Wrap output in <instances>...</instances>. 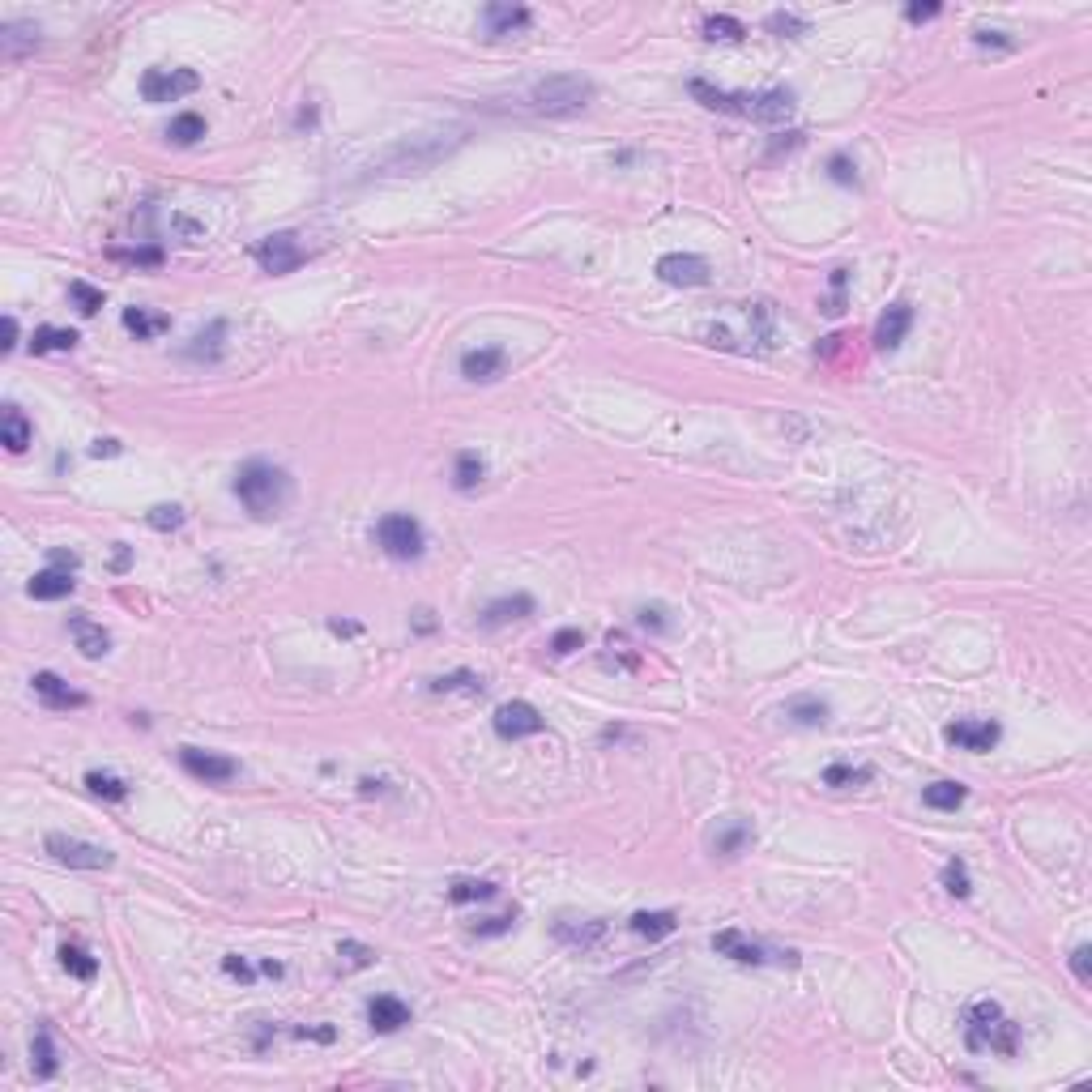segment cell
I'll return each mask as SVG.
<instances>
[{"label": "cell", "mask_w": 1092, "mask_h": 1092, "mask_svg": "<svg viewBox=\"0 0 1092 1092\" xmlns=\"http://www.w3.org/2000/svg\"><path fill=\"white\" fill-rule=\"evenodd\" d=\"M231 491H235V500H240L252 517L269 521V517H278V512L290 504V474L282 470V465H273V461L252 457V461H243L240 470H235Z\"/></svg>", "instance_id": "6da1fadb"}, {"label": "cell", "mask_w": 1092, "mask_h": 1092, "mask_svg": "<svg viewBox=\"0 0 1092 1092\" xmlns=\"http://www.w3.org/2000/svg\"><path fill=\"white\" fill-rule=\"evenodd\" d=\"M964 1046H969L973 1054L994 1050V1054L1011 1058L1020 1050V1024L1003 1016L999 1003L981 999V1003H973L969 1016H964Z\"/></svg>", "instance_id": "7a4b0ae2"}, {"label": "cell", "mask_w": 1092, "mask_h": 1092, "mask_svg": "<svg viewBox=\"0 0 1092 1092\" xmlns=\"http://www.w3.org/2000/svg\"><path fill=\"white\" fill-rule=\"evenodd\" d=\"M465 141V129H448V133H418L410 141H398L389 154H380V176H414V171H427L440 154H448L453 146Z\"/></svg>", "instance_id": "3957f363"}, {"label": "cell", "mask_w": 1092, "mask_h": 1092, "mask_svg": "<svg viewBox=\"0 0 1092 1092\" xmlns=\"http://www.w3.org/2000/svg\"><path fill=\"white\" fill-rule=\"evenodd\" d=\"M593 82L581 73H555V77H542V82L529 90V102H534L538 116H551V120H564V116H581L585 107L593 102Z\"/></svg>", "instance_id": "277c9868"}, {"label": "cell", "mask_w": 1092, "mask_h": 1092, "mask_svg": "<svg viewBox=\"0 0 1092 1092\" xmlns=\"http://www.w3.org/2000/svg\"><path fill=\"white\" fill-rule=\"evenodd\" d=\"M376 546L389 559H398V564H410V559H423L427 534L410 512H384L376 521Z\"/></svg>", "instance_id": "5b68a950"}, {"label": "cell", "mask_w": 1092, "mask_h": 1092, "mask_svg": "<svg viewBox=\"0 0 1092 1092\" xmlns=\"http://www.w3.org/2000/svg\"><path fill=\"white\" fill-rule=\"evenodd\" d=\"M43 850L52 853L60 866H73V870H112L116 866L112 850H102V845H94V841H77V836H65V833H47Z\"/></svg>", "instance_id": "8992f818"}, {"label": "cell", "mask_w": 1092, "mask_h": 1092, "mask_svg": "<svg viewBox=\"0 0 1092 1092\" xmlns=\"http://www.w3.org/2000/svg\"><path fill=\"white\" fill-rule=\"evenodd\" d=\"M252 257H257V265L265 269V273H273V278H282V273H295L299 265L307 260V248L299 243L295 231H278V235H265V240L252 248Z\"/></svg>", "instance_id": "52a82bcc"}, {"label": "cell", "mask_w": 1092, "mask_h": 1092, "mask_svg": "<svg viewBox=\"0 0 1092 1092\" xmlns=\"http://www.w3.org/2000/svg\"><path fill=\"white\" fill-rule=\"evenodd\" d=\"M179 764H184L188 777L205 781V786H226V781L240 777V764L223 751H205V747H179Z\"/></svg>", "instance_id": "ba28073f"}, {"label": "cell", "mask_w": 1092, "mask_h": 1092, "mask_svg": "<svg viewBox=\"0 0 1092 1092\" xmlns=\"http://www.w3.org/2000/svg\"><path fill=\"white\" fill-rule=\"evenodd\" d=\"M201 86V77L193 69H146L141 73V99L146 102H176L184 94H193Z\"/></svg>", "instance_id": "9c48e42d"}, {"label": "cell", "mask_w": 1092, "mask_h": 1092, "mask_svg": "<svg viewBox=\"0 0 1092 1092\" xmlns=\"http://www.w3.org/2000/svg\"><path fill=\"white\" fill-rule=\"evenodd\" d=\"M542 725H546L542 713H538L529 700H508V704H500V709H495V734H500V739H508V742L534 739V734H542Z\"/></svg>", "instance_id": "30bf717a"}, {"label": "cell", "mask_w": 1092, "mask_h": 1092, "mask_svg": "<svg viewBox=\"0 0 1092 1092\" xmlns=\"http://www.w3.org/2000/svg\"><path fill=\"white\" fill-rule=\"evenodd\" d=\"M944 739L960 751H991L1003 739V725L991 722V717H960L944 730Z\"/></svg>", "instance_id": "8fae6325"}, {"label": "cell", "mask_w": 1092, "mask_h": 1092, "mask_svg": "<svg viewBox=\"0 0 1092 1092\" xmlns=\"http://www.w3.org/2000/svg\"><path fill=\"white\" fill-rule=\"evenodd\" d=\"M658 278L670 282V287H709V260L692 257V252H666L658 260Z\"/></svg>", "instance_id": "7c38bea8"}, {"label": "cell", "mask_w": 1092, "mask_h": 1092, "mask_svg": "<svg viewBox=\"0 0 1092 1092\" xmlns=\"http://www.w3.org/2000/svg\"><path fill=\"white\" fill-rule=\"evenodd\" d=\"M504 363H508V351H504V346H478V351L461 354V376L470 380V384H491V380L504 376Z\"/></svg>", "instance_id": "4fadbf2b"}, {"label": "cell", "mask_w": 1092, "mask_h": 1092, "mask_svg": "<svg viewBox=\"0 0 1092 1092\" xmlns=\"http://www.w3.org/2000/svg\"><path fill=\"white\" fill-rule=\"evenodd\" d=\"M794 116V94L781 90V86H772V90H759V94H747V120H759V124H781Z\"/></svg>", "instance_id": "5bb4252c"}, {"label": "cell", "mask_w": 1092, "mask_h": 1092, "mask_svg": "<svg viewBox=\"0 0 1092 1092\" xmlns=\"http://www.w3.org/2000/svg\"><path fill=\"white\" fill-rule=\"evenodd\" d=\"M909 329H913V307L900 299V304H888V312L880 316V324H875V346L880 351H900V342L909 337Z\"/></svg>", "instance_id": "9a60e30c"}, {"label": "cell", "mask_w": 1092, "mask_h": 1092, "mask_svg": "<svg viewBox=\"0 0 1092 1092\" xmlns=\"http://www.w3.org/2000/svg\"><path fill=\"white\" fill-rule=\"evenodd\" d=\"M367 1024L371 1033H401V1028L410 1024V1007L398 999V994H376V999L367 1003Z\"/></svg>", "instance_id": "2e32d148"}, {"label": "cell", "mask_w": 1092, "mask_h": 1092, "mask_svg": "<svg viewBox=\"0 0 1092 1092\" xmlns=\"http://www.w3.org/2000/svg\"><path fill=\"white\" fill-rule=\"evenodd\" d=\"M525 26H529V9H525V5L495 0V5H487V9H482V30H487V39H504V35H512V30H525Z\"/></svg>", "instance_id": "e0dca14e"}, {"label": "cell", "mask_w": 1092, "mask_h": 1092, "mask_svg": "<svg viewBox=\"0 0 1092 1092\" xmlns=\"http://www.w3.org/2000/svg\"><path fill=\"white\" fill-rule=\"evenodd\" d=\"M713 952L717 956H730L734 964H751V969L769 960V956H764V947H759L756 939H747L742 930H734V926H730V930H717V935H713Z\"/></svg>", "instance_id": "ac0fdd59"}, {"label": "cell", "mask_w": 1092, "mask_h": 1092, "mask_svg": "<svg viewBox=\"0 0 1092 1092\" xmlns=\"http://www.w3.org/2000/svg\"><path fill=\"white\" fill-rule=\"evenodd\" d=\"M30 687H35V695L47 704V709H82V704H86V695L73 692V687H69L60 675H52V670H39V675L30 679Z\"/></svg>", "instance_id": "d6986e66"}, {"label": "cell", "mask_w": 1092, "mask_h": 1092, "mask_svg": "<svg viewBox=\"0 0 1092 1092\" xmlns=\"http://www.w3.org/2000/svg\"><path fill=\"white\" fill-rule=\"evenodd\" d=\"M687 90H692V99L700 102V107H709V112H722V116H747V94L717 90V86H709L704 77L687 82Z\"/></svg>", "instance_id": "ffe728a7"}, {"label": "cell", "mask_w": 1092, "mask_h": 1092, "mask_svg": "<svg viewBox=\"0 0 1092 1092\" xmlns=\"http://www.w3.org/2000/svg\"><path fill=\"white\" fill-rule=\"evenodd\" d=\"M751 841H756V833H751V824H742V819H722V824L709 833V850H713L717 858H739Z\"/></svg>", "instance_id": "44dd1931"}, {"label": "cell", "mask_w": 1092, "mask_h": 1092, "mask_svg": "<svg viewBox=\"0 0 1092 1092\" xmlns=\"http://www.w3.org/2000/svg\"><path fill=\"white\" fill-rule=\"evenodd\" d=\"M69 636L77 640V648H82L86 658H102V653L112 648V636H107V628H102V623H94L90 615H69Z\"/></svg>", "instance_id": "7402d4cb"}, {"label": "cell", "mask_w": 1092, "mask_h": 1092, "mask_svg": "<svg viewBox=\"0 0 1092 1092\" xmlns=\"http://www.w3.org/2000/svg\"><path fill=\"white\" fill-rule=\"evenodd\" d=\"M555 939L564 947H576V952H589L606 939V922L602 917H589V922H555Z\"/></svg>", "instance_id": "603a6c76"}, {"label": "cell", "mask_w": 1092, "mask_h": 1092, "mask_svg": "<svg viewBox=\"0 0 1092 1092\" xmlns=\"http://www.w3.org/2000/svg\"><path fill=\"white\" fill-rule=\"evenodd\" d=\"M26 589H30V598H39V602H60V598H69V593L77 589V581H73L69 568H47V572H39Z\"/></svg>", "instance_id": "cb8c5ba5"}, {"label": "cell", "mask_w": 1092, "mask_h": 1092, "mask_svg": "<svg viewBox=\"0 0 1092 1092\" xmlns=\"http://www.w3.org/2000/svg\"><path fill=\"white\" fill-rule=\"evenodd\" d=\"M781 713H786V722L803 725V730H815V725L828 722V700H819V695H789V700L781 704Z\"/></svg>", "instance_id": "d4e9b609"}, {"label": "cell", "mask_w": 1092, "mask_h": 1092, "mask_svg": "<svg viewBox=\"0 0 1092 1092\" xmlns=\"http://www.w3.org/2000/svg\"><path fill=\"white\" fill-rule=\"evenodd\" d=\"M35 47H39L35 22H5V26H0V52H5V60H22L26 52H35Z\"/></svg>", "instance_id": "484cf974"}, {"label": "cell", "mask_w": 1092, "mask_h": 1092, "mask_svg": "<svg viewBox=\"0 0 1092 1092\" xmlns=\"http://www.w3.org/2000/svg\"><path fill=\"white\" fill-rule=\"evenodd\" d=\"M30 440H35V427H30V418L22 414L18 406H5V414H0V445L9 448V453H26Z\"/></svg>", "instance_id": "4316f807"}, {"label": "cell", "mask_w": 1092, "mask_h": 1092, "mask_svg": "<svg viewBox=\"0 0 1092 1092\" xmlns=\"http://www.w3.org/2000/svg\"><path fill=\"white\" fill-rule=\"evenodd\" d=\"M223 337H226V324L210 320L201 334H193V342L184 346V354H188V359H196V363H218V359H223Z\"/></svg>", "instance_id": "83f0119b"}, {"label": "cell", "mask_w": 1092, "mask_h": 1092, "mask_svg": "<svg viewBox=\"0 0 1092 1092\" xmlns=\"http://www.w3.org/2000/svg\"><path fill=\"white\" fill-rule=\"evenodd\" d=\"M525 615H534V598H529V593H512V598H495V602L482 611V623H487V628H504V623L525 619Z\"/></svg>", "instance_id": "f1b7e54d"}, {"label": "cell", "mask_w": 1092, "mask_h": 1092, "mask_svg": "<svg viewBox=\"0 0 1092 1092\" xmlns=\"http://www.w3.org/2000/svg\"><path fill=\"white\" fill-rule=\"evenodd\" d=\"M628 926L636 930L640 939H648V944H653V939L675 935V930H679V917L670 913V909H653V913H648V909H640V913H632Z\"/></svg>", "instance_id": "f546056e"}, {"label": "cell", "mask_w": 1092, "mask_h": 1092, "mask_svg": "<svg viewBox=\"0 0 1092 1092\" xmlns=\"http://www.w3.org/2000/svg\"><path fill=\"white\" fill-rule=\"evenodd\" d=\"M124 329H129L137 342H149V337L167 334V329H171V316L146 312V307H124Z\"/></svg>", "instance_id": "4dcf8cb0"}, {"label": "cell", "mask_w": 1092, "mask_h": 1092, "mask_svg": "<svg viewBox=\"0 0 1092 1092\" xmlns=\"http://www.w3.org/2000/svg\"><path fill=\"white\" fill-rule=\"evenodd\" d=\"M30 1071H35V1080H52L56 1075V1046H52L47 1028H39L35 1041H30Z\"/></svg>", "instance_id": "1f68e13d"}, {"label": "cell", "mask_w": 1092, "mask_h": 1092, "mask_svg": "<svg viewBox=\"0 0 1092 1092\" xmlns=\"http://www.w3.org/2000/svg\"><path fill=\"white\" fill-rule=\"evenodd\" d=\"M964 798H969V789H964L960 781H935V786L922 789V803L930 806V811H956Z\"/></svg>", "instance_id": "d6a6232c"}, {"label": "cell", "mask_w": 1092, "mask_h": 1092, "mask_svg": "<svg viewBox=\"0 0 1092 1092\" xmlns=\"http://www.w3.org/2000/svg\"><path fill=\"white\" fill-rule=\"evenodd\" d=\"M870 777H875V772H870L866 764H828L824 769L828 789H858V786H866Z\"/></svg>", "instance_id": "836d02e7"}, {"label": "cell", "mask_w": 1092, "mask_h": 1092, "mask_svg": "<svg viewBox=\"0 0 1092 1092\" xmlns=\"http://www.w3.org/2000/svg\"><path fill=\"white\" fill-rule=\"evenodd\" d=\"M60 969L73 973L77 981H94V973H99V960H94L86 947H77V944H60Z\"/></svg>", "instance_id": "e575fe53"}, {"label": "cell", "mask_w": 1092, "mask_h": 1092, "mask_svg": "<svg viewBox=\"0 0 1092 1092\" xmlns=\"http://www.w3.org/2000/svg\"><path fill=\"white\" fill-rule=\"evenodd\" d=\"M77 342H82V337H77L73 329H56V324H43V329H35V337H30V346H35V354L73 351Z\"/></svg>", "instance_id": "d590c367"}, {"label": "cell", "mask_w": 1092, "mask_h": 1092, "mask_svg": "<svg viewBox=\"0 0 1092 1092\" xmlns=\"http://www.w3.org/2000/svg\"><path fill=\"white\" fill-rule=\"evenodd\" d=\"M704 39H713V43H739L742 35H747V26H742L739 18H730V13H713V18H704Z\"/></svg>", "instance_id": "8d00e7d4"}, {"label": "cell", "mask_w": 1092, "mask_h": 1092, "mask_svg": "<svg viewBox=\"0 0 1092 1092\" xmlns=\"http://www.w3.org/2000/svg\"><path fill=\"white\" fill-rule=\"evenodd\" d=\"M205 137V116L196 112H179L176 120L167 124V141H176V146H193V141Z\"/></svg>", "instance_id": "74e56055"}, {"label": "cell", "mask_w": 1092, "mask_h": 1092, "mask_svg": "<svg viewBox=\"0 0 1092 1092\" xmlns=\"http://www.w3.org/2000/svg\"><path fill=\"white\" fill-rule=\"evenodd\" d=\"M482 474H487V465H482L478 453H457V461H453V487L457 491H474L482 482Z\"/></svg>", "instance_id": "f35d334b"}, {"label": "cell", "mask_w": 1092, "mask_h": 1092, "mask_svg": "<svg viewBox=\"0 0 1092 1092\" xmlns=\"http://www.w3.org/2000/svg\"><path fill=\"white\" fill-rule=\"evenodd\" d=\"M495 892H500V888H495L491 880H453L448 900H453V905H470V900H491Z\"/></svg>", "instance_id": "ab89813d"}, {"label": "cell", "mask_w": 1092, "mask_h": 1092, "mask_svg": "<svg viewBox=\"0 0 1092 1092\" xmlns=\"http://www.w3.org/2000/svg\"><path fill=\"white\" fill-rule=\"evenodd\" d=\"M86 789L107 798V803H124V798H129V786H124L120 777H112V772H86Z\"/></svg>", "instance_id": "60d3db41"}, {"label": "cell", "mask_w": 1092, "mask_h": 1092, "mask_svg": "<svg viewBox=\"0 0 1092 1092\" xmlns=\"http://www.w3.org/2000/svg\"><path fill=\"white\" fill-rule=\"evenodd\" d=\"M427 687H431L435 695H445V692H482V679L474 675V670H453V675L431 679Z\"/></svg>", "instance_id": "b9f144b4"}, {"label": "cell", "mask_w": 1092, "mask_h": 1092, "mask_svg": "<svg viewBox=\"0 0 1092 1092\" xmlns=\"http://www.w3.org/2000/svg\"><path fill=\"white\" fill-rule=\"evenodd\" d=\"M944 888L952 892L956 900H969V892H973V883H969V866H964L960 858H952L944 866Z\"/></svg>", "instance_id": "7bdbcfd3"}, {"label": "cell", "mask_w": 1092, "mask_h": 1092, "mask_svg": "<svg viewBox=\"0 0 1092 1092\" xmlns=\"http://www.w3.org/2000/svg\"><path fill=\"white\" fill-rule=\"evenodd\" d=\"M69 299L77 304V312H82V316H94L102 307V290L90 287V282H69Z\"/></svg>", "instance_id": "ee69618b"}, {"label": "cell", "mask_w": 1092, "mask_h": 1092, "mask_svg": "<svg viewBox=\"0 0 1092 1092\" xmlns=\"http://www.w3.org/2000/svg\"><path fill=\"white\" fill-rule=\"evenodd\" d=\"M764 26L772 30V35H781V39H798V35H806V18H798V13H769V22Z\"/></svg>", "instance_id": "f6af8a7d"}, {"label": "cell", "mask_w": 1092, "mask_h": 1092, "mask_svg": "<svg viewBox=\"0 0 1092 1092\" xmlns=\"http://www.w3.org/2000/svg\"><path fill=\"white\" fill-rule=\"evenodd\" d=\"M146 521L154 529H179L184 525V508H179V504H158V508L146 512Z\"/></svg>", "instance_id": "bcb514c9"}, {"label": "cell", "mask_w": 1092, "mask_h": 1092, "mask_svg": "<svg viewBox=\"0 0 1092 1092\" xmlns=\"http://www.w3.org/2000/svg\"><path fill=\"white\" fill-rule=\"evenodd\" d=\"M337 956H346V969H367V964H376V952H371L367 944H354V939L337 944Z\"/></svg>", "instance_id": "7dc6e473"}, {"label": "cell", "mask_w": 1092, "mask_h": 1092, "mask_svg": "<svg viewBox=\"0 0 1092 1092\" xmlns=\"http://www.w3.org/2000/svg\"><path fill=\"white\" fill-rule=\"evenodd\" d=\"M581 645H585L581 628H559L555 636H551V653H555V658H568V653H576Z\"/></svg>", "instance_id": "c3c4849f"}, {"label": "cell", "mask_w": 1092, "mask_h": 1092, "mask_svg": "<svg viewBox=\"0 0 1092 1092\" xmlns=\"http://www.w3.org/2000/svg\"><path fill=\"white\" fill-rule=\"evenodd\" d=\"M512 926H517V909H508L504 917H487V922H474V935L491 939V935H508Z\"/></svg>", "instance_id": "681fc988"}, {"label": "cell", "mask_w": 1092, "mask_h": 1092, "mask_svg": "<svg viewBox=\"0 0 1092 1092\" xmlns=\"http://www.w3.org/2000/svg\"><path fill=\"white\" fill-rule=\"evenodd\" d=\"M1071 973H1075V981H1080V986H1088V981H1092V947L1088 944H1080L1071 952Z\"/></svg>", "instance_id": "f907efd6"}, {"label": "cell", "mask_w": 1092, "mask_h": 1092, "mask_svg": "<svg viewBox=\"0 0 1092 1092\" xmlns=\"http://www.w3.org/2000/svg\"><path fill=\"white\" fill-rule=\"evenodd\" d=\"M828 176H833L836 184H845V188L858 184V171H853V163H850L845 154H833V158H828Z\"/></svg>", "instance_id": "816d5d0a"}, {"label": "cell", "mask_w": 1092, "mask_h": 1092, "mask_svg": "<svg viewBox=\"0 0 1092 1092\" xmlns=\"http://www.w3.org/2000/svg\"><path fill=\"white\" fill-rule=\"evenodd\" d=\"M636 623H640V628H648V632H666V628H670L666 606H640V611H636Z\"/></svg>", "instance_id": "f5cc1de1"}, {"label": "cell", "mask_w": 1092, "mask_h": 1092, "mask_svg": "<svg viewBox=\"0 0 1092 1092\" xmlns=\"http://www.w3.org/2000/svg\"><path fill=\"white\" fill-rule=\"evenodd\" d=\"M223 969H226V973H231V977H240V981H243V986H248V981H252V977H257V973H252V964H248V960H243V956H223Z\"/></svg>", "instance_id": "db71d44e"}, {"label": "cell", "mask_w": 1092, "mask_h": 1092, "mask_svg": "<svg viewBox=\"0 0 1092 1092\" xmlns=\"http://www.w3.org/2000/svg\"><path fill=\"white\" fill-rule=\"evenodd\" d=\"M120 260H133V265H158L163 260V252L158 248H137V252H116Z\"/></svg>", "instance_id": "11a10c76"}, {"label": "cell", "mask_w": 1092, "mask_h": 1092, "mask_svg": "<svg viewBox=\"0 0 1092 1092\" xmlns=\"http://www.w3.org/2000/svg\"><path fill=\"white\" fill-rule=\"evenodd\" d=\"M973 43H977V47H1011V39H1003L999 30H977Z\"/></svg>", "instance_id": "9f6ffc18"}, {"label": "cell", "mask_w": 1092, "mask_h": 1092, "mask_svg": "<svg viewBox=\"0 0 1092 1092\" xmlns=\"http://www.w3.org/2000/svg\"><path fill=\"white\" fill-rule=\"evenodd\" d=\"M905 18L909 22H930V18H939V5H909Z\"/></svg>", "instance_id": "6f0895ef"}, {"label": "cell", "mask_w": 1092, "mask_h": 1092, "mask_svg": "<svg viewBox=\"0 0 1092 1092\" xmlns=\"http://www.w3.org/2000/svg\"><path fill=\"white\" fill-rule=\"evenodd\" d=\"M120 453V440H94V448H90V457H116Z\"/></svg>", "instance_id": "680465c9"}, {"label": "cell", "mask_w": 1092, "mask_h": 1092, "mask_svg": "<svg viewBox=\"0 0 1092 1092\" xmlns=\"http://www.w3.org/2000/svg\"><path fill=\"white\" fill-rule=\"evenodd\" d=\"M295 1037H312V1041H334V1028H295Z\"/></svg>", "instance_id": "91938a15"}, {"label": "cell", "mask_w": 1092, "mask_h": 1092, "mask_svg": "<svg viewBox=\"0 0 1092 1092\" xmlns=\"http://www.w3.org/2000/svg\"><path fill=\"white\" fill-rule=\"evenodd\" d=\"M52 568H69V572H77V555H69V551H52Z\"/></svg>", "instance_id": "94428289"}, {"label": "cell", "mask_w": 1092, "mask_h": 1092, "mask_svg": "<svg viewBox=\"0 0 1092 1092\" xmlns=\"http://www.w3.org/2000/svg\"><path fill=\"white\" fill-rule=\"evenodd\" d=\"M329 632H337V636H359V623H346V619H329Z\"/></svg>", "instance_id": "6125c7cd"}, {"label": "cell", "mask_w": 1092, "mask_h": 1092, "mask_svg": "<svg viewBox=\"0 0 1092 1092\" xmlns=\"http://www.w3.org/2000/svg\"><path fill=\"white\" fill-rule=\"evenodd\" d=\"M5 337H9V342H5V354H9L13 346H18V320H13V316H5Z\"/></svg>", "instance_id": "be15d7a7"}, {"label": "cell", "mask_w": 1092, "mask_h": 1092, "mask_svg": "<svg viewBox=\"0 0 1092 1092\" xmlns=\"http://www.w3.org/2000/svg\"><path fill=\"white\" fill-rule=\"evenodd\" d=\"M116 568H129V546L116 542Z\"/></svg>", "instance_id": "e7e4bbea"}, {"label": "cell", "mask_w": 1092, "mask_h": 1092, "mask_svg": "<svg viewBox=\"0 0 1092 1092\" xmlns=\"http://www.w3.org/2000/svg\"><path fill=\"white\" fill-rule=\"evenodd\" d=\"M260 973H265V977H282V964L278 960H265V964H260Z\"/></svg>", "instance_id": "03108f58"}]
</instances>
